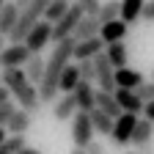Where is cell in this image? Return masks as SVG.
I'll return each instance as SVG.
<instances>
[{
	"label": "cell",
	"instance_id": "1",
	"mask_svg": "<svg viewBox=\"0 0 154 154\" xmlns=\"http://www.w3.org/2000/svg\"><path fill=\"white\" fill-rule=\"evenodd\" d=\"M74 44H77L74 36H66V38H61V42H55V47H52V52L47 58L44 80L38 83L42 105H52L58 99V91H61V74H63V69L72 63V58H74Z\"/></svg>",
	"mask_w": 154,
	"mask_h": 154
},
{
	"label": "cell",
	"instance_id": "2",
	"mask_svg": "<svg viewBox=\"0 0 154 154\" xmlns=\"http://www.w3.org/2000/svg\"><path fill=\"white\" fill-rule=\"evenodd\" d=\"M3 85L11 88V96L17 99L19 107H25L36 116V110L42 107V94H38L36 83L28 80L25 66H14V69H3Z\"/></svg>",
	"mask_w": 154,
	"mask_h": 154
},
{
	"label": "cell",
	"instance_id": "3",
	"mask_svg": "<svg viewBox=\"0 0 154 154\" xmlns=\"http://www.w3.org/2000/svg\"><path fill=\"white\" fill-rule=\"evenodd\" d=\"M94 121H91V113L88 110H77L72 116V140L74 146H80V149H88V143L94 140Z\"/></svg>",
	"mask_w": 154,
	"mask_h": 154
},
{
	"label": "cell",
	"instance_id": "4",
	"mask_svg": "<svg viewBox=\"0 0 154 154\" xmlns=\"http://www.w3.org/2000/svg\"><path fill=\"white\" fill-rule=\"evenodd\" d=\"M85 17V11H83V6L80 3H72L69 6V11L58 19V22H52V42H61V38H66V36H72L74 33V28H77V22Z\"/></svg>",
	"mask_w": 154,
	"mask_h": 154
},
{
	"label": "cell",
	"instance_id": "5",
	"mask_svg": "<svg viewBox=\"0 0 154 154\" xmlns=\"http://www.w3.org/2000/svg\"><path fill=\"white\" fill-rule=\"evenodd\" d=\"M135 127H138V113L124 110L119 119H116V124H113V135H110L113 143H116V146H129V143H132Z\"/></svg>",
	"mask_w": 154,
	"mask_h": 154
},
{
	"label": "cell",
	"instance_id": "6",
	"mask_svg": "<svg viewBox=\"0 0 154 154\" xmlns=\"http://www.w3.org/2000/svg\"><path fill=\"white\" fill-rule=\"evenodd\" d=\"M30 55H33V52L28 50V44H25V42H11V44H6L3 50H0V63H3V69L25 66Z\"/></svg>",
	"mask_w": 154,
	"mask_h": 154
},
{
	"label": "cell",
	"instance_id": "7",
	"mask_svg": "<svg viewBox=\"0 0 154 154\" xmlns=\"http://www.w3.org/2000/svg\"><path fill=\"white\" fill-rule=\"evenodd\" d=\"M94 63H96V85H99L102 91H116L119 88V83H116V66L110 63V58L105 52L96 55Z\"/></svg>",
	"mask_w": 154,
	"mask_h": 154
},
{
	"label": "cell",
	"instance_id": "8",
	"mask_svg": "<svg viewBox=\"0 0 154 154\" xmlns=\"http://www.w3.org/2000/svg\"><path fill=\"white\" fill-rule=\"evenodd\" d=\"M50 42H52V22H47V19L36 22V25L30 28V33L25 36V44H28L30 52H42Z\"/></svg>",
	"mask_w": 154,
	"mask_h": 154
},
{
	"label": "cell",
	"instance_id": "9",
	"mask_svg": "<svg viewBox=\"0 0 154 154\" xmlns=\"http://www.w3.org/2000/svg\"><path fill=\"white\" fill-rule=\"evenodd\" d=\"M107 42L102 36H91V38H83V42L74 44V61H85V58H96L99 52H105Z\"/></svg>",
	"mask_w": 154,
	"mask_h": 154
},
{
	"label": "cell",
	"instance_id": "10",
	"mask_svg": "<svg viewBox=\"0 0 154 154\" xmlns=\"http://www.w3.org/2000/svg\"><path fill=\"white\" fill-rule=\"evenodd\" d=\"M116 99L121 102V107L124 110H129V113H143V107H146V99L135 91V88H116Z\"/></svg>",
	"mask_w": 154,
	"mask_h": 154
},
{
	"label": "cell",
	"instance_id": "11",
	"mask_svg": "<svg viewBox=\"0 0 154 154\" xmlns=\"http://www.w3.org/2000/svg\"><path fill=\"white\" fill-rule=\"evenodd\" d=\"M77 110H80V105H77V96H74V94H63L61 99L52 102V116H55V121H66V119H72Z\"/></svg>",
	"mask_w": 154,
	"mask_h": 154
},
{
	"label": "cell",
	"instance_id": "12",
	"mask_svg": "<svg viewBox=\"0 0 154 154\" xmlns=\"http://www.w3.org/2000/svg\"><path fill=\"white\" fill-rule=\"evenodd\" d=\"M19 14H22V8H19L14 0H8V3L0 6V33L11 36V30H14L17 22H19Z\"/></svg>",
	"mask_w": 154,
	"mask_h": 154
},
{
	"label": "cell",
	"instance_id": "13",
	"mask_svg": "<svg viewBox=\"0 0 154 154\" xmlns=\"http://www.w3.org/2000/svg\"><path fill=\"white\" fill-rule=\"evenodd\" d=\"M99 30H102V19L96 17V14H85L80 22H77V28H74V38L77 42H83V38H91V36H99Z\"/></svg>",
	"mask_w": 154,
	"mask_h": 154
},
{
	"label": "cell",
	"instance_id": "14",
	"mask_svg": "<svg viewBox=\"0 0 154 154\" xmlns=\"http://www.w3.org/2000/svg\"><path fill=\"white\" fill-rule=\"evenodd\" d=\"M96 107H102L105 113H110L113 119H119V116L124 113L121 102L116 99V91H102V88H96Z\"/></svg>",
	"mask_w": 154,
	"mask_h": 154
},
{
	"label": "cell",
	"instance_id": "15",
	"mask_svg": "<svg viewBox=\"0 0 154 154\" xmlns=\"http://www.w3.org/2000/svg\"><path fill=\"white\" fill-rule=\"evenodd\" d=\"M30 124H33V113L30 110H25V107H17V113L11 116V121H8V135H25L28 129H30Z\"/></svg>",
	"mask_w": 154,
	"mask_h": 154
},
{
	"label": "cell",
	"instance_id": "16",
	"mask_svg": "<svg viewBox=\"0 0 154 154\" xmlns=\"http://www.w3.org/2000/svg\"><path fill=\"white\" fill-rule=\"evenodd\" d=\"M151 140H154V121L143 116V119H138V127H135V132H132V146L140 149V146H146Z\"/></svg>",
	"mask_w": 154,
	"mask_h": 154
},
{
	"label": "cell",
	"instance_id": "17",
	"mask_svg": "<svg viewBox=\"0 0 154 154\" xmlns=\"http://www.w3.org/2000/svg\"><path fill=\"white\" fill-rule=\"evenodd\" d=\"M74 96H77V105H80V110H94V107H96V88H91L88 80H80V83H77Z\"/></svg>",
	"mask_w": 154,
	"mask_h": 154
},
{
	"label": "cell",
	"instance_id": "18",
	"mask_svg": "<svg viewBox=\"0 0 154 154\" xmlns=\"http://www.w3.org/2000/svg\"><path fill=\"white\" fill-rule=\"evenodd\" d=\"M44 69H47V61H44V55L42 52H33L28 58V63H25V74H28V80L30 83H42L44 80Z\"/></svg>",
	"mask_w": 154,
	"mask_h": 154
},
{
	"label": "cell",
	"instance_id": "19",
	"mask_svg": "<svg viewBox=\"0 0 154 154\" xmlns=\"http://www.w3.org/2000/svg\"><path fill=\"white\" fill-rule=\"evenodd\" d=\"M127 28H129V25L119 17V19H113V22H105V25H102V30H99V36L105 38L107 44H110V42H124Z\"/></svg>",
	"mask_w": 154,
	"mask_h": 154
},
{
	"label": "cell",
	"instance_id": "20",
	"mask_svg": "<svg viewBox=\"0 0 154 154\" xmlns=\"http://www.w3.org/2000/svg\"><path fill=\"white\" fill-rule=\"evenodd\" d=\"M105 55L110 58V63H113L116 69H124V66L129 63V50H127L124 42H110V44L105 47Z\"/></svg>",
	"mask_w": 154,
	"mask_h": 154
},
{
	"label": "cell",
	"instance_id": "21",
	"mask_svg": "<svg viewBox=\"0 0 154 154\" xmlns=\"http://www.w3.org/2000/svg\"><path fill=\"white\" fill-rule=\"evenodd\" d=\"M116 83H119V88H140L146 80L138 69L124 66V69H116Z\"/></svg>",
	"mask_w": 154,
	"mask_h": 154
},
{
	"label": "cell",
	"instance_id": "22",
	"mask_svg": "<svg viewBox=\"0 0 154 154\" xmlns=\"http://www.w3.org/2000/svg\"><path fill=\"white\" fill-rule=\"evenodd\" d=\"M88 113H91L94 129L99 132V135H107V138H110V135H113V124H116V119H113L110 113H105L102 107H94V110H88Z\"/></svg>",
	"mask_w": 154,
	"mask_h": 154
},
{
	"label": "cell",
	"instance_id": "23",
	"mask_svg": "<svg viewBox=\"0 0 154 154\" xmlns=\"http://www.w3.org/2000/svg\"><path fill=\"white\" fill-rule=\"evenodd\" d=\"M143 6L146 0H121V19L127 25H135L138 19H143Z\"/></svg>",
	"mask_w": 154,
	"mask_h": 154
},
{
	"label": "cell",
	"instance_id": "24",
	"mask_svg": "<svg viewBox=\"0 0 154 154\" xmlns=\"http://www.w3.org/2000/svg\"><path fill=\"white\" fill-rule=\"evenodd\" d=\"M80 80H83L80 77V63H69L63 69V74H61V91L63 94H74V88H77Z\"/></svg>",
	"mask_w": 154,
	"mask_h": 154
},
{
	"label": "cell",
	"instance_id": "25",
	"mask_svg": "<svg viewBox=\"0 0 154 154\" xmlns=\"http://www.w3.org/2000/svg\"><path fill=\"white\" fill-rule=\"evenodd\" d=\"M96 17L102 19V25L119 19V17H121V0H105V3L99 6V14H96Z\"/></svg>",
	"mask_w": 154,
	"mask_h": 154
},
{
	"label": "cell",
	"instance_id": "26",
	"mask_svg": "<svg viewBox=\"0 0 154 154\" xmlns=\"http://www.w3.org/2000/svg\"><path fill=\"white\" fill-rule=\"evenodd\" d=\"M69 0H52V3L47 6V11H44V19L47 22H58V19H61L66 11H69Z\"/></svg>",
	"mask_w": 154,
	"mask_h": 154
},
{
	"label": "cell",
	"instance_id": "27",
	"mask_svg": "<svg viewBox=\"0 0 154 154\" xmlns=\"http://www.w3.org/2000/svg\"><path fill=\"white\" fill-rule=\"evenodd\" d=\"M28 143H25V135H8V138L0 143V154H19Z\"/></svg>",
	"mask_w": 154,
	"mask_h": 154
},
{
	"label": "cell",
	"instance_id": "28",
	"mask_svg": "<svg viewBox=\"0 0 154 154\" xmlns=\"http://www.w3.org/2000/svg\"><path fill=\"white\" fill-rule=\"evenodd\" d=\"M77 63H80V77L88 80V83H94L96 80V63H94V58H85V61H77Z\"/></svg>",
	"mask_w": 154,
	"mask_h": 154
},
{
	"label": "cell",
	"instance_id": "29",
	"mask_svg": "<svg viewBox=\"0 0 154 154\" xmlns=\"http://www.w3.org/2000/svg\"><path fill=\"white\" fill-rule=\"evenodd\" d=\"M17 107H19V105H17V102H11V99L0 105V127H8V121H11V116L17 113Z\"/></svg>",
	"mask_w": 154,
	"mask_h": 154
},
{
	"label": "cell",
	"instance_id": "30",
	"mask_svg": "<svg viewBox=\"0 0 154 154\" xmlns=\"http://www.w3.org/2000/svg\"><path fill=\"white\" fill-rule=\"evenodd\" d=\"M77 3L83 6V11H85V14H99L102 0H77Z\"/></svg>",
	"mask_w": 154,
	"mask_h": 154
},
{
	"label": "cell",
	"instance_id": "31",
	"mask_svg": "<svg viewBox=\"0 0 154 154\" xmlns=\"http://www.w3.org/2000/svg\"><path fill=\"white\" fill-rule=\"evenodd\" d=\"M135 91H138L146 102H151V99H154V80H151V83H143L140 88H135Z\"/></svg>",
	"mask_w": 154,
	"mask_h": 154
},
{
	"label": "cell",
	"instance_id": "32",
	"mask_svg": "<svg viewBox=\"0 0 154 154\" xmlns=\"http://www.w3.org/2000/svg\"><path fill=\"white\" fill-rule=\"evenodd\" d=\"M143 22H154V0H146V6H143Z\"/></svg>",
	"mask_w": 154,
	"mask_h": 154
},
{
	"label": "cell",
	"instance_id": "33",
	"mask_svg": "<svg viewBox=\"0 0 154 154\" xmlns=\"http://www.w3.org/2000/svg\"><path fill=\"white\" fill-rule=\"evenodd\" d=\"M88 154H105V146L96 143V140H91V143H88Z\"/></svg>",
	"mask_w": 154,
	"mask_h": 154
},
{
	"label": "cell",
	"instance_id": "34",
	"mask_svg": "<svg viewBox=\"0 0 154 154\" xmlns=\"http://www.w3.org/2000/svg\"><path fill=\"white\" fill-rule=\"evenodd\" d=\"M8 99H11V88L0 83V105H3V102H8Z\"/></svg>",
	"mask_w": 154,
	"mask_h": 154
},
{
	"label": "cell",
	"instance_id": "35",
	"mask_svg": "<svg viewBox=\"0 0 154 154\" xmlns=\"http://www.w3.org/2000/svg\"><path fill=\"white\" fill-rule=\"evenodd\" d=\"M143 116L154 121V99H151V102H146V107H143Z\"/></svg>",
	"mask_w": 154,
	"mask_h": 154
},
{
	"label": "cell",
	"instance_id": "36",
	"mask_svg": "<svg viewBox=\"0 0 154 154\" xmlns=\"http://www.w3.org/2000/svg\"><path fill=\"white\" fill-rule=\"evenodd\" d=\"M138 154H154V146H151V143H146V146H140V149H138Z\"/></svg>",
	"mask_w": 154,
	"mask_h": 154
},
{
	"label": "cell",
	"instance_id": "37",
	"mask_svg": "<svg viewBox=\"0 0 154 154\" xmlns=\"http://www.w3.org/2000/svg\"><path fill=\"white\" fill-rule=\"evenodd\" d=\"M19 154H42V151H38V149H33V146H25Z\"/></svg>",
	"mask_w": 154,
	"mask_h": 154
},
{
	"label": "cell",
	"instance_id": "38",
	"mask_svg": "<svg viewBox=\"0 0 154 154\" xmlns=\"http://www.w3.org/2000/svg\"><path fill=\"white\" fill-rule=\"evenodd\" d=\"M69 154H88V149H80V146H74V149H72Z\"/></svg>",
	"mask_w": 154,
	"mask_h": 154
},
{
	"label": "cell",
	"instance_id": "39",
	"mask_svg": "<svg viewBox=\"0 0 154 154\" xmlns=\"http://www.w3.org/2000/svg\"><path fill=\"white\" fill-rule=\"evenodd\" d=\"M6 138H8V129H6V127H0V143H3Z\"/></svg>",
	"mask_w": 154,
	"mask_h": 154
},
{
	"label": "cell",
	"instance_id": "40",
	"mask_svg": "<svg viewBox=\"0 0 154 154\" xmlns=\"http://www.w3.org/2000/svg\"><path fill=\"white\" fill-rule=\"evenodd\" d=\"M14 3H17L19 8H28V3H30V0H14Z\"/></svg>",
	"mask_w": 154,
	"mask_h": 154
},
{
	"label": "cell",
	"instance_id": "41",
	"mask_svg": "<svg viewBox=\"0 0 154 154\" xmlns=\"http://www.w3.org/2000/svg\"><path fill=\"white\" fill-rule=\"evenodd\" d=\"M6 38H8L6 33H0V50H3V47H6Z\"/></svg>",
	"mask_w": 154,
	"mask_h": 154
},
{
	"label": "cell",
	"instance_id": "42",
	"mask_svg": "<svg viewBox=\"0 0 154 154\" xmlns=\"http://www.w3.org/2000/svg\"><path fill=\"white\" fill-rule=\"evenodd\" d=\"M0 83H3V74H0Z\"/></svg>",
	"mask_w": 154,
	"mask_h": 154
},
{
	"label": "cell",
	"instance_id": "43",
	"mask_svg": "<svg viewBox=\"0 0 154 154\" xmlns=\"http://www.w3.org/2000/svg\"><path fill=\"white\" fill-rule=\"evenodd\" d=\"M151 80H154V72H151Z\"/></svg>",
	"mask_w": 154,
	"mask_h": 154
},
{
	"label": "cell",
	"instance_id": "44",
	"mask_svg": "<svg viewBox=\"0 0 154 154\" xmlns=\"http://www.w3.org/2000/svg\"><path fill=\"white\" fill-rule=\"evenodd\" d=\"M129 154H132V151H129ZM135 154H138V151H135Z\"/></svg>",
	"mask_w": 154,
	"mask_h": 154
},
{
	"label": "cell",
	"instance_id": "45",
	"mask_svg": "<svg viewBox=\"0 0 154 154\" xmlns=\"http://www.w3.org/2000/svg\"><path fill=\"white\" fill-rule=\"evenodd\" d=\"M0 66H3V63H0Z\"/></svg>",
	"mask_w": 154,
	"mask_h": 154
}]
</instances>
